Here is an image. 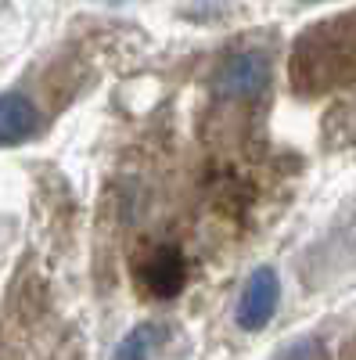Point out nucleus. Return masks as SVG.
<instances>
[{
  "instance_id": "1",
  "label": "nucleus",
  "mask_w": 356,
  "mask_h": 360,
  "mask_svg": "<svg viewBox=\"0 0 356 360\" xmlns=\"http://www.w3.org/2000/svg\"><path fill=\"white\" fill-rule=\"evenodd\" d=\"M288 79L306 98L356 83V11L303 29L291 44Z\"/></svg>"
},
{
  "instance_id": "2",
  "label": "nucleus",
  "mask_w": 356,
  "mask_h": 360,
  "mask_svg": "<svg viewBox=\"0 0 356 360\" xmlns=\"http://www.w3.org/2000/svg\"><path fill=\"white\" fill-rule=\"evenodd\" d=\"M270 83V58L263 51H237L216 65L209 90L220 101H252Z\"/></svg>"
},
{
  "instance_id": "3",
  "label": "nucleus",
  "mask_w": 356,
  "mask_h": 360,
  "mask_svg": "<svg viewBox=\"0 0 356 360\" xmlns=\"http://www.w3.org/2000/svg\"><path fill=\"white\" fill-rule=\"evenodd\" d=\"M133 281L152 299H173L187 281V263L176 245H152L133 259Z\"/></svg>"
},
{
  "instance_id": "4",
  "label": "nucleus",
  "mask_w": 356,
  "mask_h": 360,
  "mask_svg": "<svg viewBox=\"0 0 356 360\" xmlns=\"http://www.w3.org/2000/svg\"><path fill=\"white\" fill-rule=\"evenodd\" d=\"M281 307V278L274 266H256L249 281L242 285V295H237V307H234V324L242 332H263L266 324L274 321Z\"/></svg>"
},
{
  "instance_id": "5",
  "label": "nucleus",
  "mask_w": 356,
  "mask_h": 360,
  "mask_svg": "<svg viewBox=\"0 0 356 360\" xmlns=\"http://www.w3.org/2000/svg\"><path fill=\"white\" fill-rule=\"evenodd\" d=\"M40 130V108L22 90H4L0 94V148H15L33 141Z\"/></svg>"
},
{
  "instance_id": "6",
  "label": "nucleus",
  "mask_w": 356,
  "mask_h": 360,
  "mask_svg": "<svg viewBox=\"0 0 356 360\" xmlns=\"http://www.w3.org/2000/svg\"><path fill=\"white\" fill-rule=\"evenodd\" d=\"M159 335H162L159 324H137V328H130V332L119 339L112 360H147V353H152L155 342H159Z\"/></svg>"
},
{
  "instance_id": "7",
  "label": "nucleus",
  "mask_w": 356,
  "mask_h": 360,
  "mask_svg": "<svg viewBox=\"0 0 356 360\" xmlns=\"http://www.w3.org/2000/svg\"><path fill=\"white\" fill-rule=\"evenodd\" d=\"M277 360H324V346H320L317 339H306V342H299V346L284 349Z\"/></svg>"
}]
</instances>
